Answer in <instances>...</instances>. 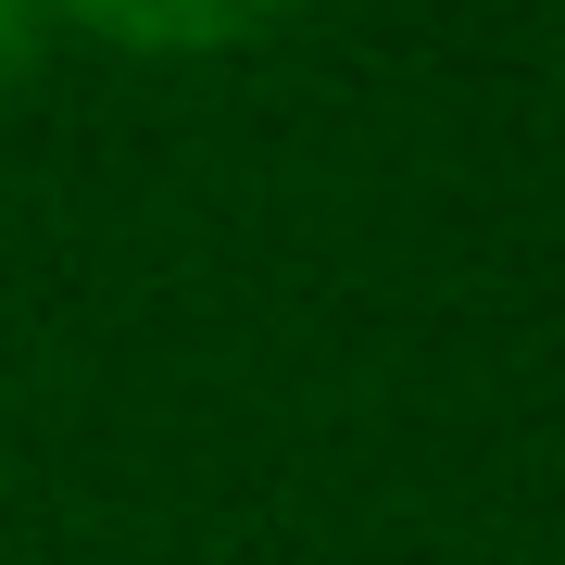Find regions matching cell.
I'll return each instance as SVG.
<instances>
[{"label": "cell", "instance_id": "cell-1", "mask_svg": "<svg viewBox=\"0 0 565 565\" xmlns=\"http://www.w3.org/2000/svg\"><path fill=\"white\" fill-rule=\"evenodd\" d=\"M76 13H102L114 39H151V51H202V39H239V25L289 13V0H76Z\"/></svg>", "mask_w": 565, "mask_h": 565}, {"label": "cell", "instance_id": "cell-2", "mask_svg": "<svg viewBox=\"0 0 565 565\" xmlns=\"http://www.w3.org/2000/svg\"><path fill=\"white\" fill-rule=\"evenodd\" d=\"M25 63V0H0V76Z\"/></svg>", "mask_w": 565, "mask_h": 565}]
</instances>
